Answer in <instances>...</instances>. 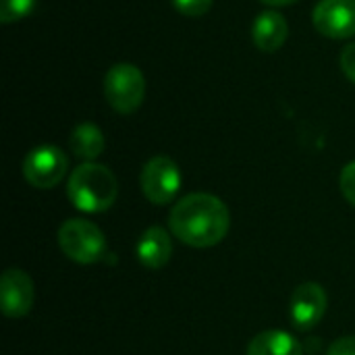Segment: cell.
Listing matches in <instances>:
<instances>
[{
  "label": "cell",
  "instance_id": "obj_11",
  "mask_svg": "<svg viewBox=\"0 0 355 355\" xmlns=\"http://www.w3.org/2000/svg\"><path fill=\"white\" fill-rule=\"evenodd\" d=\"M289 35L287 19L277 10H264L256 17L252 25V40L262 52H277L283 48Z\"/></svg>",
  "mask_w": 355,
  "mask_h": 355
},
{
  "label": "cell",
  "instance_id": "obj_6",
  "mask_svg": "<svg viewBox=\"0 0 355 355\" xmlns=\"http://www.w3.org/2000/svg\"><path fill=\"white\" fill-rule=\"evenodd\" d=\"M69 171L67 154L52 144H44L33 148L23 160V177L35 189H52L56 187Z\"/></svg>",
  "mask_w": 355,
  "mask_h": 355
},
{
  "label": "cell",
  "instance_id": "obj_9",
  "mask_svg": "<svg viewBox=\"0 0 355 355\" xmlns=\"http://www.w3.org/2000/svg\"><path fill=\"white\" fill-rule=\"evenodd\" d=\"M327 308H329V295L324 287L318 283H304L291 295L289 316L295 329L310 331L324 318Z\"/></svg>",
  "mask_w": 355,
  "mask_h": 355
},
{
  "label": "cell",
  "instance_id": "obj_10",
  "mask_svg": "<svg viewBox=\"0 0 355 355\" xmlns=\"http://www.w3.org/2000/svg\"><path fill=\"white\" fill-rule=\"evenodd\" d=\"M135 254L139 264L148 270H160L162 266H166L173 254V241L168 231L158 225L146 229L135 243Z\"/></svg>",
  "mask_w": 355,
  "mask_h": 355
},
{
  "label": "cell",
  "instance_id": "obj_14",
  "mask_svg": "<svg viewBox=\"0 0 355 355\" xmlns=\"http://www.w3.org/2000/svg\"><path fill=\"white\" fill-rule=\"evenodd\" d=\"M35 6V0H0V23L10 25L25 19Z\"/></svg>",
  "mask_w": 355,
  "mask_h": 355
},
{
  "label": "cell",
  "instance_id": "obj_16",
  "mask_svg": "<svg viewBox=\"0 0 355 355\" xmlns=\"http://www.w3.org/2000/svg\"><path fill=\"white\" fill-rule=\"evenodd\" d=\"M339 187H341L343 198L355 208V160L343 166L341 177H339Z\"/></svg>",
  "mask_w": 355,
  "mask_h": 355
},
{
  "label": "cell",
  "instance_id": "obj_18",
  "mask_svg": "<svg viewBox=\"0 0 355 355\" xmlns=\"http://www.w3.org/2000/svg\"><path fill=\"white\" fill-rule=\"evenodd\" d=\"M327 355H355V335L337 339V341L329 347V354Z\"/></svg>",
  "mask_w": 355,
  "mask_h": 355
},
{
  "label": "cell",
  "instance_id": "obj_2",
  "mask_svg": "<svg viewBox=\"0 0 355 355\" xmlns=\"http://www.w3.org/2000/svg\"><path fill=\"white\" fill-rule=\"evenodd\" d=\"M69 202L85 214H100L112 208L119 198V181L114 173L98 162L79 164L67 181Z\"/></svg>",
  "mask_w": 355,
  "mask_h": 355
},
{
  "label": "cell",
  "instance_id": "obj_3",
  "mask_svg": "<svg viewBox=\"0 0 355 355\" xmlns=\"http://www.w3.org/2000/svg\"><path fill=\"white\" fill-rule=\"evenodd\" d=\"M62 254L77 264H96L106 256V235L92 220L71 218L58 229Z\"/></svg>",
  "mask_w": 355,
  "mask_h": 355
},
{
  "label": "cell",
  "instance_id": "obj_19",
  "mask_svg": "<svg viewBox=\"0 0 355 355\" xmlns=\"http://www.w3.org/2000/svg\"><path fill=\"white\" fill-rule=\"evenodd\" d=\"M260 2L266 6H289V4H295L297 0H260Z\"/></svg>",
  "mask_w": 355,
  "mask_h": 355
},
{
  "label": "cell",
  "instance_id": "obj_17",
  "mask_svg": "<svg viewBox=\"0 0 355 355\" xmlns=\"http://www.w3.org/2000/svg\"><path fill=\"white\" fill-rule=\"evenodd\" d=\"M339 62H341V69H343L345 77L355 85V42L347 44V46L343 48Z\"/></svg>",
  "mask_w": 355,
  "mask_h": 355
},
{
  "label": "cell",
  "instance_id": "obj_4",
  "mask_svg": "<svg viewBox=\"0 0 355 355\" xmlns=\"http://www.w3.org/2000/svg\"><path fill=\"white\" fill-rule=\"evenodd\" d=\"M104 98L119 114H133L146 98V77L131 62H116L104 77Z\"/></svg>",
  "mask_w": 355,
  "mask_h": 355
},
{
  "label": "cell",
  "instance_id": "obj_15",
  "mask_svg": "<svg viewBox=\"0 0 355 355\" xmlns=\"http://www.w3.org/2000/svg\"><path fill=\"white\" fill-rule=\"evenodd\" d=\"M214 0H173L175 8L185 17H204L212 8Z\"/></svg>",
  "mask_w": 355,
  "mask_h": 355
},
{
  "label": "cell",
  "instance_id": "obj_8",
  "mask_svg": "<svg viewBox=\"0 0 355 355\" xmlns=\"http://www.w3.org/2000/svg\"><path fill=\"white\" fill-rule=\"evenodd\" d=\"M35 287L21 268H6L0 277V310L6 318H23L31 312Z\"/></svg>",
  "mask_w": 355,
  "mask_h": 355
},
{
  "label": "cell",
  "instance_id": "obj_1",
  "mask_svg": "<svg viewBox=\"0 0 355 355\" xmlns=\"http://www.w3.org/2000/svg\"><path fill=\"white\" fill-rule=\"evenodd\" d=\"M168 229L189 248H214L231 229V212L227 204L212 193H187L171 208Z\"/></svg>",
  "mask_w": 355,
  "mask_h": 355
},
{
  "label": "cell",
  "instance_id": "obj_12",
  "mask_svg": "<svg viewBox=\"0 0 355 355\" xmlns=\"http://www.w3.org/2000/svg\"><path fill=\"white\" fill-rule=\"evenodd\" d=\"M104 133L98 125L94 123H79L69 137V148L71 152L81 158L83 162H94L102 152H104Z\"/></svg>",
  "mask_w": 355,
  "mask_h": 355
},
{
  "label": "cell",
  "instance_id": "obj_7",
  "mask_svg": "<svg viewBox=\"0 0 355 355\" xmlns=\"http://www.w3.org/2000/svg\"><path fill=\"white\" fill-rule=\"evenodd\" d=\"M316 31L331 40L355 35V0H320L312 10Z\"/></svg>",
  "mask_w": 355,
  "mask_h": 355
},
{
  "label": "cell",
  "instance_id": "obj_5",
  "mask_svg": "<svg viewBox=\"0 0 355 355\" xmlns=\"http://www.w3.org/2000/svg\"><path fill=\"white\" fill-rule=\"evenodd\" d=\"M181 183H183L181 168L168 156L150 158L144 164L141 175H139V185H141L144 198L156 206L171 204L181 189Z\"/></svg>",
  "mask_w": 355,
  "mask_h": 355
},
{
  "label": "cell",
  "instance_id": "obj_13",
  "mask_svg": "<svg viewBox=\"0 0 355 355\" xmlns=\"http://www.w3.org/2000/svg\"><path fill=\"white\" fill-rule=\"evenodd\" d=\"M245 355H304L297 339L285 331H264L256 335Z\"/></svg>",
  "mask_w": 355,
  "mask_h": 355
}]
</instances>
